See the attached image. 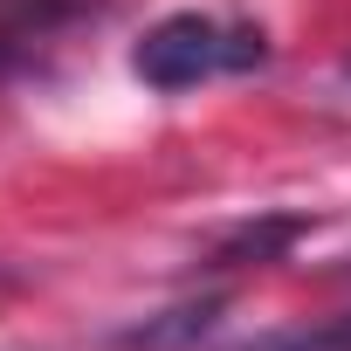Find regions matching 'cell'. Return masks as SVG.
Instances as JSON below:
<instances>
[{"label":"cell","mask_w":351,"mask_h":351,"mask_svg":"<svg viewBox=\"0 0 351 351\" xmlns=\"http://www.w3.org/2000/svg\"><path fill=\"white\" fill-rule=\"evenodd\" d=\"M0 351H8V344H0Z\"/></svg>","instance_id":"obj_6"},{"label":"cell","mask_w":351,"mask_h":351,"mask_svg":"<svg viewBox=\"0 0 351 351\" xmlns=\"http://www.w3.org/2000/svg\"><path fill=\"white\" fill-rule=\"evenodd\" d=\"M296 234H303V221H262V228H241V234L221 248V262H269V255H282Z\"/></svg>","instance_id":"obj_5"},{"label":"cell","mask_w":351,"mask_h":351,"mask_svg":"<svg viewBox=\"0 0 351 351\" xmlns=\"http://www.w3.org/2000/svg\"><path fill=\"white\" fill-rule=\"evenodd\" d=\"M83 14H97V0H0V76L28 69L49 42H62Z\"/></svg>","instance_id":"obj_2"},{"label":"cell","mask_w":351,"mask_h":351,"mask_svg":"<svg viewBox=\"0 0 351 351\" xmlns=\"http://www.w3.org/2000/svg\"><path fill=\"white\" fill-rule=\"evenodd\" d=\"M262 56H269V42L255 28H234V21H214V14H165L131 49V69L152 90H200L214 76L262 69Z\"/></svg>","instance_id":"obj_1"},{"label":"cell","mask_w":351,"mask_h":351,"mask_svg":"<svg viewBox=\"0 0 351 351\" xmlns=\"http://www.w3.org/2000/svg\"><path fill=\"white\" fill-rule=\"evenodd\" d=\"M214 324H221V303L214 296L207 303H180V310H165V317H145V324L117 330V351H180V344L207 337Z\"/></svg>","instance_id":"obj_3"},{"label":"cell","mask_w":351,"mask_h":351,"mask_svg":"<svg viewBox=\"0 0 351 351\" xmlns=\"http://www.w3.org/2000/svg\"><path fill=\"white\" fill-rule=\"evenodd\" d=\"M241 351H351V310L344 317H324V324H289V330H269Z\"/></svg>","instance_id":"obj_4"}]
</instances>
